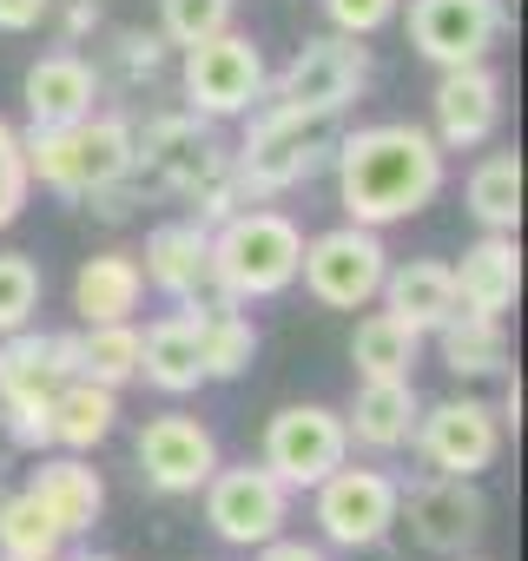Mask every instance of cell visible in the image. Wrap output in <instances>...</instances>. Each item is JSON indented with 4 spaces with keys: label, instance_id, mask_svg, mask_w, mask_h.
Here are the masks:
<instances>
[{
    "label": "cell",
    "instance_id": "6da1fadb",
    "mask_svg": "<svg viewBox=\"0 0 528 561\" xmlns=\"http://www.w3.org/2000/svg\"><path fill=\"white\" fill-rule=\"evenodd\" d=\"M337 198L351 211V225H403L416 218L436 192H443V146L436 133L410 126V119H383V126H357L351 139H337Z\"/></svg>",
    "mask_w": 528,
    "mask_h": 561
},
{
    "label": "cell",
    "instance_id": "7a4b0ae2",
    "mask_svg": "<svg viewBox=\"0 0 528 561\" xmlns=\"http://www.w3.org/2000/svg\"><path fill=\"white\" fill-rule=\"evenodd\" d=\"M21 152H27V172L67 198H93L133 179V126L106 113H87L73 126H27Z\"/></svg>",
    "mask_w": 528,
    "mask_h": 561
},
{
    "label": "cell",
    "instance_id": "3957f363",
    "mask_svg": "<svg viewBox=\"0 0 528 561\" xmlns=\"http://www.w3.org/2000/svg\"><path fill=\"white\" fill-rule=\"evenodd\" d=\"M298 257H305V231L285 211H231L225 225H211V277L238 298H278L285 285H298Z\"/></svg>",
    "mask_w": 528,
    "mask_h": 561
},
{
    "label": "cell",
    "instance_id": "277c9868",
    "mask_svg": "<svg viewBox=\"0 0 528 561\" xmlns=\"http://www.w3.org/2000/svg\"><path fill=\"white\" fill-rule=\"evenodd\" d=\"M331 152H337V139H331V119L324 113H298V106L272 100L264 113H251V133H244L231 172H238L244 198H272V192L305 185Z\"/></svg>",
    "mask_w": 528,
    "mask_h": 561
},
{
    "label": "cell",
    "instance_id": "5b68a950",
    "mask_svg": "<svg viewBox=\"0 0 528 561\" xmlns=\"http://www.w3.org/2000/svg\"><path fill=\"white\" fill-rule=\"evenodd\" d=\"M383 271H390V251H383V238L370 225L318 231V238H305V257H298L305 291L324 311H364L383 291Z\"/></svg>",
    "mask_w": 528,
    "mask_h": 561
},
{
    "label": "cell",
    "instance_id": "8992f818",
    "mask_svg": "<svg viewBox=\"0 0 528 561\" xmlns=\"http://www.w3.org/2000/svg\"><path fill=\"white\" fill-rule=\"evenodd\" d=\"M264 469L285 489H318L337 462H351V430L331 403H285L264 423Z\"/></svg>",
    "mask_w": 528,
    "mask_h": 561
},
{
    "label": "cell",
    "instance_id": "52a82bcc",
    "mask_svg": "<svg viewBox=\"0 0 528 561\" xmlns=\"http://www.w3.org/2000/svg\"><path fill=\"white\" fill-rule=\"evenodd\" d=\"M403 515V482L390 469H351L337 462L318 482V535L331 548H377Z\"/></svg>",
    "mask_w": 528,
    "mask_h": 561
},
{
    "label": "cell",
    "instance_id": "ba28073f",
    "mask_svg": "<svg viewBox=\"0 0 528 561\" xmlns=\"http://www.w3.org/2000/svg\"><path fill=\"white\" fill-rule=\"evenodd\" d=\"M205 522H211L218 541L257 548V541L285 535V522H291V489L264 469V462L211 469V482H205Z\"/></svg>",
    "mask_w": 528,
    "mask_h": 561
},
{
    "label": "cell",
    "instance_id": "9c48e42d",
    "mask_svg": "<svg viewBox=\"0 0 528 561\" xmlns=\"http://www.w3.org/2000/svg\"><path fill=\"white\" fill-rule=\"evenodd\" d=\"M185 100L205 119H238L264 100V54L251 34H211L198 47H185Z\"/></svg>",
    "mask_w": 528,
    "mask_h": 561
},
{
    "label": "cell",
    "instance_id": "30bf717a",
    "mask_svg": "<svg viewBox=\"0 0 528 561\" xmlns=\"http://www.w3.org/2000/svg\"><path fill=\"white\" fill-rule=\"evenodd\" d=\"M410 449L429 462V476H482L502 456V410H489L482 397H449L416 416Z\"/></svg>",
    "mask_w": 528,
    "mask_h": 561
},
{
    "label": "cell",
    "instance_id": "8fae6325",
    "mask_svg": "<svg viewBox=\"0 0 528 561\" xmlns=\"http://www.w3.org/2000/svg\"><path fill=\"white\" fill-rule=\"evenodd\" d=\"M370 80V54L351 41V34H324V41H305L298 60L278 73V100L298 106V113H324L337 119Z\"/></svg>",
    "mask_w": 528,
    "mask_h": 561
},
{
    "label": "cell",
    "instance_id": "7c38bea8",
    "mask_svg": "<svg viewBox=\"0 0 528 561\" xmlns=\"http://www.w3.org/2000/svg\"><path fill=\"white\" fill-rule=\"evenodd\" d=\"M502 34V0H410V47L429 67H475Z\"/></svg>",
    "mask_w": 528,
    "mask_h": 561
},
{
    "label": "cell",
    "instance_id": "4fadbf2b",
    "mask_svg": "<svg viewBox=\"0 0 528 561\" xmlns=\"http://www.w3.org/2000/svg\"><path fill=\"white\" fill-rule=\"evenodd\" d=\"M133 456H139V476H146L159 495H198V489L211 482V469H218L211 430H205L198 416H185V410L152 416V423L139 430Z\"/></svg>",
    "mask_w": 528,
    "mask_h": 561
},
{
    "label": "cell",
    "instance_id": "5bb4252c",
    "mask_svg": "<svg viewBox=\"0 0 528 561\" xmlns=\"http://www.w3.org/2000/svg\"><path fill=\"white\" fill-rule=\"evenodd\" d=\"M225 165V146L198 126V113L179 119H152L146 133H133V179L165 185V192H192L198 179H211Z\"/></svg>",
    "mask_w": 528,
    "mask_h": 561
},
{
    "label": "cell",
    "instance_id": "9a60e30c",
    "mask_svg": "<svg viewBox=\"0 0 528 561\" xmlns=\"http://www.w3.org/2000/svg\"><path fill=\"white\" fill-rule=\"evenodd\" d=\"M489 528V495L475 489V476H429L423 489H410V535L429 554H462L475 548Z\"/></svg>",
    "mask_w": 528,
    "mask_h": 561
},
{
    "label": "cell",
    "instance_id": "2e32d148",
    "mask_svg": "<svg viewBox=\"0 0 528 561\" xmlns=\"http://www.w3.org/2000/svg\"><path fill=\"white\" fill-rule=\"evenodd\" d=\"M429 106H436V146H443V152H469V146L495 139V126H502V80H495L489 60H475V67H443Z\"/></svg>",
    "mask_w": 528,
    "mask_h": 561
},
{
    "label": "cell",
    "instance_id": "e0dca14e",
    "mask_svg": "<svg viewBox=\"0 0 528 561\" xmlns=\"http://www.w3.org/2000/svg\"><path fill=\"white\" fill-rule=\"evenodd\" d=\"M456 277V311H482V318H502L521 291V251H515V231H482L462 264H449Z\"/></svg>",
    "mask_w": 528,
    "mask_h": 561
},
{
    "label": "cell",
    "instance_id": "ac0fdd59",
    "mask_svg": "<svg viewBox=\"0 0 528 561\" xmlns=\"http://www.w3.org/2000/svg\"><path fill=\"white\" fill-rule=\"evenodd\" d=\"M416 416H423V397H416L410 377H364V383H357V403H351V416H344V430H351V443L390 456V449H410Z\"/></svg>",
    "mask_w": 528,
    "mask_h": 561
},
{
    "label": "cell",
    "instance_id": "d6986e66",
    "mask_svg": "<svg viewBox=\"0 0 528 561\" xmlns=\"http://www.w3.org/2000/svg\"><path fill=\"white\" fill-rule=\"evenodd\" d=\"M21 100H27V126H73V119L93 113V100H100V73H93L80 54H47V60L27 67Z\"/></svg>",
    "mask_w": 528,
    "mask_h": 561
},
{
    "label": "cell",
    "instance_id": "ffe728a7",
    "mask_svg": "<svg viewBox=\"0 0 528 561\" xmlns=\"http://www.w3.org/2000/svg\"><path fill=\"white\" fill-rule=\"evenodd\" d=\"M139 377L165 397H192L205 377V337H198V318L179 311V318H159L146 337H139Z\"/></svg>",
    "mask_w": 528,
    "mask_h": 561
},
{
    "label": "cell",
    "instance_id": "44dd1931",
    "mask_svg": "<svg viewBox=\"0 0 528 561\" xmlns=\"http://www.w3.org/2000/svg\"><path fill=\"white\" fill-rule=\"evenodd\" d=\"M146 285L152 291H165V298H192L205 277H211V231L198 225V218H179V225H159L152 238H146Z\"/></svg>",
    "mask_w": 528,
    "mask_h": 561
},
{
    "label": "cell",
    "instance_id": "7402d4cb",
    "mask_svg": "<svg viewBox=\"0 0 528 561\" xmlns=\"http://www.w3.org/2000/svg\"><path fill=\"white\" fill-rule=\"evenodd\" d=\"M139 298H146V271H139L133 251H100L73 277V311H80V324H126L139 311Z\"/></svg>",
    "mask_w": 528,
    "mask_h": 561
},
{
    "label": "cell",
    "instance_id": "603a6c76",
    "mask_svg": "<svg viewBox=\"0 0 528 561\" xmlns=\"http://www.w3.org/2000/svg\"><path fill=\"white\" fill-rule=\"evenodd\" d=\"M27 495L60 522V535H87V528L100 522V508H106V482H100V469H87L80 456H47V462L34 469V482H27Z\"/></svg>",
    "mask_w": 528,
    "mask_h": 561
},
{
    "label": "cell",
    "instance_id": "cb8c5ba5",
    "mask_svg": "<svg viewBox=\"0 0 528 561\" xmlns=\"http://www.w3.org/2000/svg\"><path fill=\"white\" fill-rule=\"evenodd\" d=\"M383 311L390 318H403L410 331H436V324H449L456 318V277H449V264H436V257H410V264H397V271H383Z\"/></svg>",
    "mask_w": 528,
    "mask_h": 561
},
{
    "label": "cell",
    "instance_id": "d4e9b609",
    "mask_svg": "<svg viewBox=\"0 0 528 561\" xmlns=\"http://www.w3.org/2000/svg\"><path fill=\"white\" fill-rule=\"evenodd\" d=\"M60 383H67V370H60L54 337H41V331H8L0 337V410L47 403Z\"/></svg>",
    "mask_w": 528,
    "mask_h": 561
},
{
    "label": "cell",
    "instance_id": "484cf974",
    "mask_svg": "<svg viewBox=\"0 0 528 561\" xmlns=\"http://www.w3.org/2000/svg\"><path fill=\"white\" fill-rule=\"evenodd\" d=\"M113 423H119V390L87 383V377H67V383L54 390V443H60V449L87 456V449H100V443L113 436Z\"/></svg>",
    "mask_w": 528,
    "mask_h": 561
},
{
    "label": "cell",
    "instance_id": "4316f807",
    "mask_svg": "<svg viewBox=\"0 0 528 561\" xmlns=\"http://www.w3.org/2000/svg\"><path fill=\"white\" fill-rule=\"evenodd\" d=\"M436 337H443V364L456 377H502L508 370V331H502V318L456 311L449 324H436Z\"/></svg>",
    "mask_w": 528,
    "mask_h": 561
},
{
    "label": "cell",
    "instance_id": "83f0119b",
    "mask_svg": "<svg viewBox=\"0 0 528 561\" xmlns=\"http://www.w3.org/2000/svg\"><path fill=\"white\" fill-rule=\"evenodd\" d=\"M73 377L106 383V390L133 383L139 377V331H133V318L126 324H87V331H73Z\"/></svg>",
    "mask_w": 528,
    "mask_h": 561
},
{
    "label": "cell",
    "instance_id": "f1b7e54d",
    "mask_svg": "<svg viewBox=\"0 0 528 561\" xmlns=\"http://www.w3.org/2000/svg\"><path fill=\"white\" fill-rule=\"evenodd\" d=\"M416 351H423V331H410L403 318L390 311H370L351 337V364L357 377H410L416 370Z\"/></svg>",
    "mask_w": 528,
    "mask_h": 561
},
{
    "label": "cell",
    "instance_id": "f546056e",
    "mask_svg": "<svg viewBox=\"0 0 528 561\" xmlns=\"http://www.w3.org/2000/svg\"><path fill=\"white\" fill-rule=\"evenodd\" d=\"M469 211L482 218V231H515L521 225V159L515 152H489L469 172Z\"/></svg>",
    "mask_w": 528,
    "mask_h": 561
},
{
    "label": "cell",
    "instance_id": "4dcf8cb0",
    "mask_svg": "<svg viewBox=\"0 0 528 561\" xmlns=\"http://www.w3.org/2000/svg\"><path fill=\"white\" fill-rule=\"evenodd\" d=\"M67 548V535H60V522L21 489V495H8L0 502V554H21V561H54Z\"/></svg>",
    "mask_w": 528,
    "mask_h": 561
},
{
    "label": "cell",
    "instance_id": "1f68e13d",
    "mask_svg": "<svg viewBox=\"0 0 528 561\" xmlns=\"http://www.w3.org/2000/svg\"><path fill=\"white\" fill-rule=\"evenodd\" d=\"M198 337H205V377H244L251 357H257V324L238 305L198 318Z\"/></svg>",
    "mask_w": 528,
    "mask_h": 561
},
{
    "label": "cell",
    "instance_id": "d6a6232c",
    "mask_svg": "<svg viewBox=\"0 0 528 561\" xmlns=\"http://www.w3.org/2000/svg\"><path fill=\"white\" fill-rule=\"evenodd\" d=\"M41 311V264L27 251H0V337L27 331Z\"/></svg>",
    "mask_w": 528,
    "mask_h": 561
},
{
    "label": "cell",
    "instance_id": "836d02e7",
    "mask_svg": "<svg viewBox=\"0 0 528 561\" xmlns=\"http://www.w3.org/2000/svg\"><path fill=\"white\" fill-rule=\"evenodd\" d=\"M238 14V0H159V34L172 47H198L211 34H225Z\"/></svg>",
    "mask_w": 528,
    "mask_h": 561
},
{
    "label": "cell",
    "instance_id": "e575fe53",
    "mask_svg": "<svg viewBox=\"0 0 528 561\" xmlns=\"http://www.w3.org/2000/svg\"><path fill=\"white\" fill-rule=\"evenodd\" d=\"M27 192H34V172H27V152H21V133L0 119V231H8L21 211H27Z\"/></svg>",
    "mask_w": 528,
    "mask_h": 561
},
{
    "label": "cell",
    "instance_id": "d590c367",
    "mask_svg": "<svg viewBox=\"0 0 528 561\" xmlns=\"http://www.w3.org/2000/svg\"><path fill=\"white\" fill-rule=\"evenodd\" d=\"M397 8H403V0H324L331 27H337V34H351V41H370L377 27H390V21H397Z\"/></svg>",
    "mask_w": 528,
    "mask_h": 561
},
{
    "label": "cell",
    "instance_id": "8d00e7d4",
    "mask_svg": "<svg viewBox=\"0 0 528 561\" xmlns=\"http://www.w3.org/2000/svg\"><path fill=\"white\" fill-rule=\"evenodd\" d=\"M0 416H8V436L21 449H47L54 443V397L47 403H14V410H0Z\"/></svg>",
    "mask_w": 528,
    "mask_h": 561
},
{
    "label": "cell",
    "instance_id": "74e56055",
    "mask_svg": "<svg viewBox=\"0 0 528 561\" xmlns=\"http://www.w3.org/2000/svg\"><path fill=\"white\" fill-rule=\"evenodd\" d=\"M54 0H0V34H34Z\"/></svg>",
    "mask_w": 528,
    "mask_h": 561
},
{
    "label": "cell",
    "instance_id": "f35d334b",
    "mask_svg": "<svg viewBox=\"0 0 528 561\" xmlns=\"http://www.w3.org/2000/svg\"><path fill=\"white\" fill-rule=\"evenodd\" d=\"M119 54H126V73H146V80H152V73H159V60H165V47H159L152 34H126V41H119Z\"/></svg>",
    "mask_w": 528,
    "mask_h": 561
},
{
    "label": "cell",
    "instance_id": "ab89813d",
    "mask_svg": "<svg viewBox=\"0 0 528 561\" xmlns=\"http://www.w3.org/2000/svg\"><path fill=\"white\" fill-rule=\"evenodd\" d=\"M257 561H331L318 541H291V535H272V541H257Z\"/></svg>",
    "mask_w": 528,
    "mask_h": 561
},
{
    "label": "cell",
    "instance_id": "60d3db41",
    "mask_svg": "<svg viewBox=\"0 0 528 561\" xmlns=\"http://www.w3.org/2000/svg\"><path fill=\"white\" fill-rule=\"evenodd\" d=\"M54 561H113V554H54Z\"/></svg>",
    "mask_w": 528,
    "mask_h": 561
},
{
    "label": "cell",
    "instance_id": "b9f144b4",
    "mask_svg": "<svg viewBox=\"0 0 528 561\" xmlns=\"http://www.w3.org/2000/svg\"><path fill=\"white\" fill-rule=\"evenodd\" d=\"M0 561H21V554H0Z\"/></svg>",
    "mask_w": 528,
    "mask_h": 561
},
{
    "label": "cell",
    "instance_id": "7bdbcfd3",
    "mask_svg": "<svg viewBox=\"0 0 528 561\" xmlns=\"http://www.w3.org/2000/svg\"><path fill=\"white\" fill-rule=\"evenodd\" d=\"M456 561H462V554H456Z\"/></svg>",
    "mask_w": 528,
    "mask_h": 561
}]
</instances>
